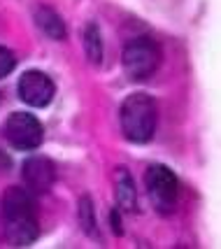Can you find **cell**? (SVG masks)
Returning a JSON list of instances; mask_svg holds the SVG:
<instances>
[{"instance_id":"6da1fadb","label":"cell","mask_w":221,"mask_h":249,"mask_svg":"<svg viewBox=\"0 0 221 249\" xmlns=\"http://www.w3.org/2000/svg\"><path fill=\"white\" fill-rule=\"evenodd\" d=\"M0 221H2V238L12 247H28L37 240L40 224L35 217V200L26 186H10L2 194Z\"/></svg>"},{"instance_id":"7a4b0ae2","label":"cell","mask_w":221,"mask_h":249,"mask_svg":"<svg viewBox=\"0 0 221 249\" xmlns=\"http://www.w3.org/2000/svg\"><path fill=\"white\" fill-rule=\"evenodd\" d=\"M119 124L126 140L135 144H147L156 130V100L142 91L126 96L119 109Z\"/></svg>"},{"instance_id":"3957f363","label":"cell","mask_w":221,"mask_h":249,"mask_svg":"<svg viewBox=\"0 0 221 249\" xmlns=\"http://www.w3.org/2000/svg\"><path fill=\"white\" fill-rule=\"evenodd\" d=\"M158 63H161V47L149 35L133 37L131 42L123 47L121 65L126 77L133 79V82H142L147 77H152L156 72Z\"/></svg>"},{"instance_id":"277c9868","label":"cell","mask_w":221,"mask_h":249,"mask_svg":"<svg viewBox=\"0 0 221 249\" xmlns=\"http://www.w3.org/2000/svg\"><path fill=\"white\" fill-rule=\"evenodd\" d=\"M144 184H147V194L158 212L175 210L177 196H179V179L168 165H161V163L149 165L144 173Z\"/></svg>"},{"instance_id":"5b68a950","label":"cell","mask_w":221,"mask_h":249,"mask_svg":"<svg viewBox=\"0 0 221 249\" xmlns=\"http://www.w3.org/2000/svg\"><path fill=\"white\" fill-rule=\"evenodd\" d=\"M5 138L19 152H33L44 140L40 119L31 112H12L5 121Z\"/></svg>"},{"instance_id":"8992f818","label":"cell","mask_w":221,"mask_h":249,"mask_svg":"<svg viewBox=\"0 0 221 249\" xmlns=\"http://www.w3.org/2000/svg\"><path fill=\"white\" fill-rule=\"evenodd\" d=\"M19 98L31 107H47L54 100L56 87L51 82V77L40 70H26L17 84Z\"/></svg>"},{"instance_id":"52a82bcc","label":"cell","mask_w":221,"mask_h":249,"mask_svg":"<svg viewBox=\"0 0 221 249\" xmlns=\"http://www.w3.org/2000/svg\"><path fill=\"white\" fill-rule=\"evenodd\" d=\"M23 186L31 194H47L56 182V165L47 156H31L21 165Z\"/></svg>"},{"instance_id":"ba28073f","label":"cell","mask_w":221,"mask_h":249,"mask_svg":"<svg viewBox=\"0 0 221 249\" xmlns=\"http://www.w3.org/2000/svg\"><path fill=\"white\" fill-rule=\"evenodd\" d=\"M35 23H37V28L44 33V35H49L51 40H66V23L61 19V14L51 7H47V5H40L37 10H35Z\"/></svg>"},{"instance_id":"9c48e42d","label":"cell","mask_w":221,"mask_h":249,"mask_svg":"<svg viewBox=\"0 0 221 249\" xmlns=\"http://www.w3.org/2000/svg\"><path fill=\"white\" fill-rule=\"evenodd\" d=\"M117 205L123 212L135 210V186H133L131 175L126 173V168H119V182H117Z\"/></svg>"},{"instance_id":"30bf717a","label":"cell","mask_w":221,"mask_h":249,"mask_svg":"<svg viewBox=\"0 0 221 249\" xmlns=\"http://www.w3.org/2000/svg\"><path fill=\"white\" fill-rule=\"evenodd\" d=\"M84 49L91 63H100L102 61V40H100V28L96 23H88L84 31Z\"/></svg>"},{"instance_id":"8fae6325","label":"cell","mask_w":221,"mask_h":249,"mask_svg":"<svg viewBox=\"0 0 221 249\" xmlns=\"http://www.w3.org/2000/svg\"><path fill=\"white\" fill-rule=\"evenodd\" d=\"M79 221H82V226L86 231V235L91 238H98V224H96V219H93V207H91V198H82V203H79Z\"/></svg>"},{"instance_id":"7c38bea8","label":"cell","mask_w":221,"mask_h":249,"mask_svg":"<svg viewBox=\"0 0 221 249\" xmlns=\"http://www.w3.org/2000/svg\"><path fill=\"white\" fill-rule=\"evenodd\" d=\"M14 68H17V58H14V54H12L7 47H0V79L10 75Z\"/></svg>"},{"instance_id":"4fadbf2b","label":"cell","mask_w":221,"mask_h":249,"mask_svg":"<svg viewBox=\"0 0 221 249\" xmlns=\"http://www.w3.org/2000/svg\"><path fill=\"white\" fill-rule=\"evenodd\" d=\"M110 221H112V231H114L117 235H121V219H119V210H112Z\"/></svg>"}]
</instances>
